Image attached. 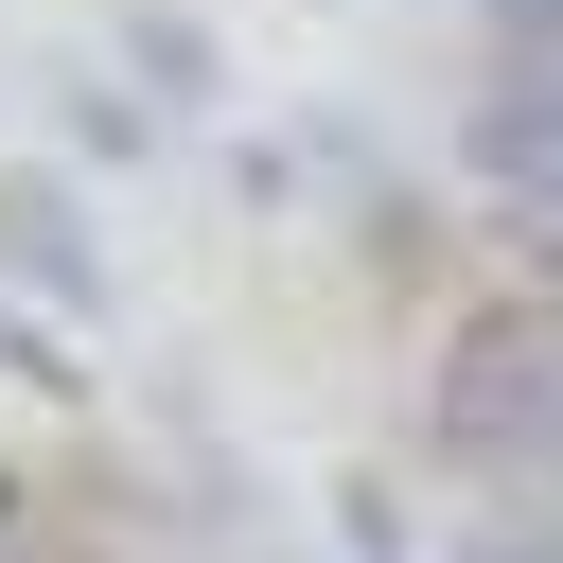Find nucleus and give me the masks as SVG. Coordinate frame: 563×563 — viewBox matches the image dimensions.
Masks as SVG:
<instances>
[{
  "instance_id": "1a4fd4ad",
  "label": "nucleus",
  "mask_w": 563,
  "mask_h": 563,
  "mask_svg": "<svg viewBox=\"0 0 563 563\" xmlns=\"http://www.w3.org/2000/svg\"><path fill=\"white\" fill-rule=\"evenodd\" d=\"M18 563H123V545H106V528H35Z\"/></svg>"
},
{
  "instance_id": "6e6552de",
  "label": "nucleus",
  "mask_w": 563,
  "mask_h": 563,
  "mask_svg": "<svg viewBox=\"0 0 563 563\" xmlns=\"http://www.w3.org/2000/svg\"><path fill=\"white\" fill-rule=\"evenodd\" d=\"M510 282H563V194H545V211L510 229Z\"/></svg>"
},
{
  "instance_id": "f03ea898",
  "label": "nucleus",
  "mask_w": 563,
  "mask_h": 563,
  "mask_svg": "<svg viewBox=\"0 0 563 563\" xmlns=\"http://www.w3.org/2000/svg\"><path fill=\"white\" fill-rule=\"evenodd\" d=\"M0 282H18V299H53V317H88V299H106L88 194H70L53 158H0Z\"/></svg>"
},
{
  "instance_id": "20e7f679",
  "label": "nucleus",
  "mask_w": 563,
  "mask_h": 563,
  "mask_svg": "<svg viewBox=\"0 0 563 563\" xmlns=\"http://www.w3.org/2000/svg\"><path fill=\"white\" fill-rule=\"evenodd\" d=\"M70 158H123V176H141V158H158V106L106 88V70H70Z\"/></svg>"
},
{
  "instance_id": "39448f33",
  "label": "nucleus",
  "mask_w": 563,
  "mask_h": 563,
  "mask_svg": "<svg viewBox=\"0 0 563 563\" xmlns=\"http://www.w3.org/2000/svg\"><path fill=\"white\" fill-rule=\"evenodd\" d=\"M194 88H211V35H194V18H158V0H141V106H194Z\"/></svg>"
},
{
  "instance_id": "423d86ee",
  "label": "nucleus",
  "mask_w": 563,
  "mask_h": 563,
  "mask_svg": "<svg viewBox=\"0 0 563 563\" xmlns=\"http://www.w3.org/2000/svg\"><path fill=\"white\" fill-rule=\"evenodd\" d=\"M0 387H35V405H70V387H88V369H70V352H53V334H35V317H18V299H0Z\"/></svg>"
},
{
  "instance_id": "7ed1b4c3",
  "label": "nucleus",
  "mask_w": 563,
  "mask_h": 563,
  "mask_svg": "<svg viewBox=\"0 0 563 563\" xmlns=\"http://www.w3.org/2000/svg\"><path fill=\"white\" fill-rule=\"evenodd\" d=\"M457 563H563V475H528V493H493V510L457 528Z\"/></svg>"
},
{
  "instance_id": "0eeeda50",
  "label": "nucleus",
  "mask_w": 563,
  "mask_h": 563,
  "mask_svg": "<svg viewBox=\"0 0 563 563\" xmlns=\"http://www.w3.org/2000/svg\"><path fill=\"white\" fill-rule=\"evenodd\" d=\"M475 18H493V53H510V70H563V0H475Z\"/></svg>"
},
{
  "instance_id": "f257e3e1",
  "label": "nucleus",
  "mask_w": 563,
  "mask_h": 563,
  "mask_svg": "<svg viewBox=\"0 0 563 563\" xmlns=\"http://www.w3.org/2000/svg\"><path fill=\"white\" fill-rule=\"evenodd\" d=\"M422 440H440V475H457L475 510L528 493V475H563V282H493V299L440 317V352H422Z\"/></svg>"
}]
</instances>
